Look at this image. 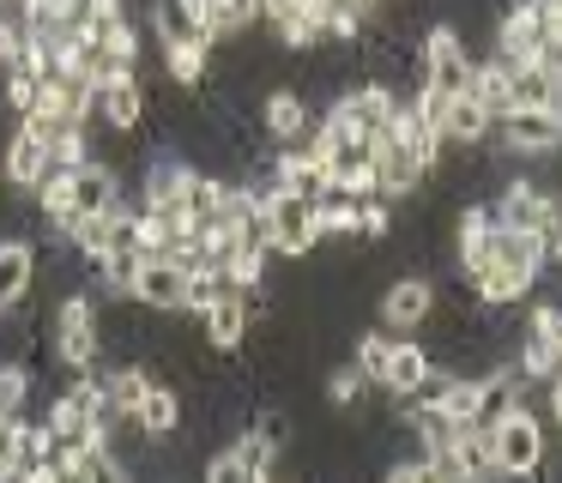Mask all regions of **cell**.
I'll return each mask as SVG.
<instances>
[{
    "label": "cell",
    "mask_w": 562,
    "mask_h": 483,
    "mask_svg": "<svg viewBox=\"0 0 562 483\" xmlns=\"http://www.w3.org/2000/svg\"><path fill=\"white\" fill-rule=\"evenodd\" d=\"M49 357L74 374H91L103 357V314L91 290H67L49 314Z\"/></svg>",
    "instance_id": "cell-1"
},
{
    "label": "cell",
    "mask_w": 562,
    "mask_h": 483,
    "mask_svg": "<svg viewBox=\"0 0 562 483\" xmlns=\"http://www.w3.org/2000/svg\"><path fill=\"white\" fill-rule=\"evenodd\" d=\"M490 459H496V478L508 483H532L550 459V435H544V417L532 405H514L490 423Z\"/></svg>",
    "instance_id": "cell-2"
},
{
    "label": "cell",
    "mask_w": 562,
    "mask_h": 483,
    "mask_svg": "<svg viewBox=\"0 0 562 483\" xmlns=\"http://www.w3.org/2000/svg\"><path fill=\"white\" fill-rule=\"evenodd\" d=\"M417 67H424V79H417L424 91H436V97H465L477 60L465 55V43H460V31H453V24H436V31L424 36V55H417Z\"/></svg>",
    "instance_id": "cell-3"
},
{
    "label": "cell",
    "mask_w": 562,
    "mask_h": 483,
    "mask_svg": "<svg viewBox=\"0 0 562 483\" xmlns=\"http://www.w3.org/2000/svg\"><path fill=\"white\" fill-rule=\"evenodd\" d=\"M557 350H562L557 302H532V308H526V338H520V362H514V374H520L526 386L557 381Z\"/></svg>",
    "instance_id": "cell-4"
},
{
    "label": "cell",
    "mask_w": 562,
    "mask_h": 483,
    "mask_svg": "<svg viewBox=\"0 0 562 483\" xmlns=\"http://www.w3.org/2000/svg\"><path fill=\"white\" fill-rule=\"evenodd\" d=\"M436 284L429 278H393L387 290H381V333H393V338H405V333H417V326L436 314Z\"/></svg>",
    "instance_id": "cell-5"
},
{
    "label": "cell",
    "mask_w": 562,
    "mask_h": 483,
    "mask_svg": "<svg viewBox=\"0 0 562 483\" xmlns=\"http://www.w3.org/2000/svg\"><path fill=\"white\" fill-rule=\"evenodd\" d=\"M260 127H267V139L272 145H303L308 133H315V103H308L296 85H272L267 91V103H260Z\"/></svg>",
    "instance_id": "cell-6"
},
{
    "label": "cell",
    "mask_w": 562,
    "mask_h": 483,
    "mask_svg": "<svg viewBox=\"0 0 562 483\" xmlns=\"http://www.w3.org/2000/svg\"><path fill=\"white\" fill-rule=\"evenodd\" d=\"M490 133H496L502 151H514V157H550L562 145V121L544 115V109H514V115H502Z\"/></svg>",
    "instance_id": "cell-7"
},
{
    "label": "cell",
    "mask_w": 562,
    "mask_h": 483,
    "mask_svg": "<svg viewBox=\"0 0 562 483\" xmlns=\"http://www.w3.org/2000/svg\"><path fill=\"white\" fill-rule=\"evenodd\" d=\"M127 302H134V308H146V314H182L188 308V272L176 260H146Z\"/></svg>",
    "instance_id": "cell-8"
},
{
    "label": "cell",
    "mask_w": 562,
    "mask_h": 483,
    "mask_svg": "<svg viewBox=\"0 0 562 483\" xmlns=\"http://www.w3.org/2000/svg\"><path fill=\"white\" fill-rule=\"evenodd\" d=\"M139 121H146V91H139V79H110V85H91V127L134 133Z\"/></svg>",
    "instance_id": "cell-9"
},
{
    "label": "cell",
    "mask_w": 562,
    "mask_h": 483,
    "mask_svg": "<svg viewBox=\"0 0 562 483\" xmlns=\"http://www.w3.org/2000/svg\"><path fill=\"white\" fill-rule=\"evenodd\" d=\"M200 169L182 164V157H151L146 176H139V212H170V205L188 200Z\"/></svg>",
    "instance_id": "cell-10"
},
{
    "label": "cell",
    "mask_w": 562,
    "mask_h": 483,
    "mask_svg": "<svg viewBox=\"0 0 562 483\" xmlns=\"http://www.w3.org/2000/svg\"><path fill=\"white\" fill-rule=\"evenodd\" d=\"M557 97H562L557 55L526 60V67H508V115L514 109H544V115H557Z\"/></svg>",
    "instance_id": "cell-11"
},
{
    "label": "cell",
    "mask_w": 562,
    "mask_h": 483,
    "mask_svg": "<svg viewBox=\"0 0 562 483\" xmlns=\"http://www.w3.org/2000/svg\"><path fill=\"white\" fill-rule=\"evenodd\" d=\"M43 176H49V151H43L25 127H13L7 145H0V181H7L13 193H37Z\"/></svg>",
    "instance_id": "cell-12"
},
{
    "label": "cell",
    "mask_w": 562,
    "mask_h": 483,
    "mask_svg": "<svg viewBox=\"0 0 562 483\" xmlns=\"http://www.w3.org/2000/svg\"><path fill=\"white\" fill-rule=\"evenodd\" d=\"M67 188H74V212L79 217L122 212V176H115L110 164H98V157H91L86 169H74V176H67Z\"/></svg>",
    "instance_id": "cell-13"
},
{
    "label": "cell",
    "mask_w": 562,
    "mask_h": 483,
    "mask_svg": "<svg viewBox=\"0 0 562 483\" xmlns=\"http://www.w3.org/2000/svg\"><path fill=\"white\" fill-rule=\"evenodd\" d=\"M37 284V248L31 236H0V314L19 308Z\"/></svg>",
    "instance_id": "cell-14"
},
{
    "label": "cell",
    "mask_w": 562,
    "mask_h": 483,
    "mask_svg": "<svg viewBox=\"0 0 562 483\" xmlns=\"http://www.w3.org/2000/svg\"><path fill=\"white\" fill-rule=\"evenodd\" d=\"M134 429L146 435L151 447H158V441H170V435L182 429V398H176V386H170V381H158V374H151V393L139 398Z\"/></svg>",
    "instance_id": "cell-15"
},
{
    "label": "cell",
    "mask_w": 562,
    "mask_h": 483,
    "mask_svg": "<svg viewBox=\"0 0 562 483\" xmlns=\"http://www.w3.org/2000/svg\"><path fill=\"white\" fill-rule=\"evenodd\" d=\"M429 369H436V357H429L417 338H393V357H387V374H381V393L412 398L417 386L429 381Z\"/></svg>",
    "instance_id": "cell-16"
},
{
    "label": "cell",
    "mask_w": 562,
    "mask_h": 483,
    "mask_svg": "<svg viewBox=\"0 0 562 483\" xmlns=\"http://www.w3.org/2000/svg\"><path fill=\"white\" fill-rule=\"evenodd\" d=\"M248 326H255V321H248V302L236 296V290H231V296H218L206 314H200V338H206L212 350H236L248 338Z\"/></svg>",
    "instance_id": "cell-17"
},
{
    "label": "cell",
    "mask_w": 562,
    "mask_h": 483,
    "mask_svg": "<svg viewBox=\"0 0 562 483\" xmlns=\"http://www.w3.org/2000/svg\"><path fill=\"white\" fill-rule=\"evenodd\" d=\"M98 386H103V398H110V411H115V417H134V411H139V398L151 393V369H139V362H122V369L98 374Z\"/></svg>",
    "instance_id": "cell-18"
},
{
    "label": "cell",
    "mask_w": 562,
    "mask_h": 483,
    "mask_svg": "<svg viewBox=\"0 0 562 483\" xmlns=\"http://www.w3.org/2000/svg\"><path fill=\"white\" fill-rule=\"evenodd\" d=\"M453 453H460V471L465 483H496V459H490V429H460L453 435Z\"/></svg>",
    "instance_id": "cell-19"
},
{
    "label": "cell",
    "mask_w": 562,
    "mask_h": 483,
    "mask_svg": "<svg viewBox=\"0 0 562 483\" xmlns=\"http://www.w3.org/2000/svg\"><path fill=\"white\" fill-rule=\"evenodd\" d=\"M218 278L236 290V296H255V290L267 284V248H248V242H243V248L218 266Z\"/></svg>",
    "instance_id": "cell-20"
},
{
    "label": "cell",
    "mask_w": 562,
    "mask_h": 483,
    "mask_svg": "<svg viewBox=\"0 0 562 483\" xmlns=\"http://www.w3.org/2000/svg\"><path fill=\"white\" fill-rule=\"evenodd\" d=\"M164 72H170L182 91H194V85H206V72H212V48H206V43H176V48H164Z\"/></svg>",
    "instance_id": "cell-21"
},
{
    "label": "cell",
    "mask_w": 562,
    "mask_h": 483,
    "mask_svg": "<svg viewBox=\"0 0 562 483\" xmlns=\"http://www.w3.org/2000/svg\"><path fill=\"white\" fill-rule=\"evenodd\" d=\"M327 236H357V200H345V193H321L315 200V242Z\"/></svg>",
    "instance_id": "cell-22"
},
{
    "label": "cell",
    "mask_w": 562,
    "mask_h": 483,
    "mask_svg": "<svg viewBox=\"0 0 562 483\" xmlns=\"http://www.w3.org/2000/svg\"><path fill=\"white\" fill-rule=\"evenodd\" d=\"M37 205H43V217H49V229H55V236H61V229L79 217V212H74V188H67V176H61V169H49V176H43Z\"/></svg>",
    "instance_id": "cell-23"
},
{
    "label": "cell",
    "mask_w": 562,
    "mask_h": 483,
    "mask_svg": "<svg viewBox=\"0 0 562 483\" xmlns=\"http://www.w3.org/2000/svg\"><path fill=\"white\" fill-rule=\"evenodd\" d=\"M387 357H393V333H381V326H369V333L357 338V357H351V369L363 374L369 386H381V374H387Z\"/></svg>",
    "instance_id": "cell-24"
},
{
    "label": "cell",
    "mask_w": 562,
    "mask_h": 483,
    "mask_svg": "<svg viewBox=\"0 0 562 483\" xmlns=\"http://www.w3.org/2000/svg\"><path fill=\"white\" fill-rule=\"evenodd\" d=\"M25 398H31V369L13 357H0V417L7 423L25 417Z\"/></svg>",
    "instance_id": "cell-25"
},
{
    "label": "cell",
    "mask_w": 562,
    "mask_h": 483,
    "mask_svg": "<svg viewBox=\"0 0 562 483\" xmlns=\"http://www.w3.org/2000/svg\"><path fill=\"white\" fill-rule=\"evenodd\" d=\"M248 435H255V441H267L272 453H284V447L296 441V423H291V411H279V405H272V411H260V417L248 423Z\"/></svg>",
    "instance_id": "cell-26"
},
{
    "label": "cell",
    "mask_w": 562,
    "mask_h": 483,
    "mask_svg": "<svg viewBox=\"0 0 562 483\" xmlns=\"http://www.w3.org/2000/svg\"><path fill=\"white\" fill-rule=\"evenodd\" d=\"M363 393H369V381H363V374L351 369V362L327 374V398H333V405H339V411H357V405H363Z\"/></svg>",
    "instance_id": "cell-27"
},
{
    "label": "cell",
    "mask_w": 562,
    "mask_h": 483,
    "mask_svg": "<svg viewBox=\"0 0 562 483\" xmlns=\"http://www.w3.org/2000/svg\"><path fill=\"white\" fill-rule=\"evenodd\" d=\"M248 478H255V471H243V459L224 447V453L206 459V478H200V483H248Z\"/></svg>",
    "instance_id": "cell-28"
},
{
    "label": "cell",
    "mask_w": 562,
    "mask_h": 483,
    "mask_svg": "<svg viewBox=\"0 0 562 483\" xmlns=\"http://www.w3.org/2000/svg\"><path fill=\"white\" fill-rule=\"evenodd\" d=\"M231 453L236 459H243V471H272V459H279V453H272V447L267 441H255V435H236V447H231Z\"/></svg>",
    "instance_id": "cell-29"
},
{
    "label": "cell",
    "mask_w": 562,
    "mask_h": 483,
    "mask_svg": "<svg viewBox=\"0 0 562 483\" xmlns=\"http://www.w3.org/2000/svg\"><path fill=\"white\" fill-rule=\"evenodd\" d=\"M19 43H25V31H19V7H7V12H0V72L13 67Z\"/></svg>",
    "instance_id": "cell-30"
},
{
    "label": "cell",
    "mask_w": 562,
    "mask_h": 483,
    "mask_svg": "<svg viewBox=\"0 0 562 483\" xmlns=\"http://www.w3.org/2000/svg\"><path fill=\"white\" fill-rule=\"evenodd\" d=\"M381 483H436V478H429L424 459H393V465L381 471Z\"/></svg>",
    "instance_id": "cell-31"
}]
</instances>
